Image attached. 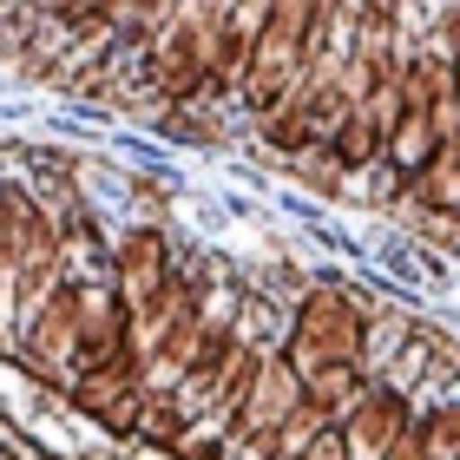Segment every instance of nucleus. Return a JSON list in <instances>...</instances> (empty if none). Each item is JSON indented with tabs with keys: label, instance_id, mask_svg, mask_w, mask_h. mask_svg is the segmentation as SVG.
I'll return each instance as SVG.
<instances>
[{
	"label": "nucleus",
	"instance_id": "obj_1",
	"mask_svg": "<svg viewBox=\"0 0 460 460\" xmlns=\"http://www.w3.org/2000/svg\"><path fill=\"white\" fill-rule=\"evenodd\" d=\"M329 27H336V7H316V0H283V7H270L263 33H257V53H250V73L237 86L250 119H270L309 73H323L329 59L342 53Z\"/></svg>",
	"mask_w": 460,
	"mask_h": 460
},
{
	"label": "nucleus",
	"instance_id": "obj_2",
	"mask_svg": "<svg viewBox=\"0 0 460 460\" xmlns=\"http://www.w3.org/2000/svg\"><path fill=\"white\" fill-rule=\"evenodd\" d=\"M277 349L296 362L303 382H309V375H323V368H342V362L368 368V355H375V316H368V303L355 296V289L316 283V289L296 303L289 336H283Z\"/></svg>",
	"mask_w": 460,
	"mask_h": 460
},
{
	"label": "nucleus",
	"instance_id": "obj_8",
	"mask_svg": "<svg viewBox=\"0 0 460 460\" xmlns=\"http://www.w3.org/2000/svg\"><path fill=\"white\" fill-rule=\"evenodd\" d=\"M270 7H204V86L211 93H237L250 73Z\"/></svg>",
	"mask_w": 460,
	"mask_h": 460
},
{
	"label": "nucleus",
	"instance_id": "obj_5",
	"mask_svg": "<svg viewBox=\"0 0 460 460\" xmlns=\"http://www.w3.org/2000/svg\"><path fill=\"white\" fill-rule=\"evenodd\" d=\"M145 66H152V93L164 106H204L211 99V86H204V7H172Z\"/></svg>",
	"mask_w": 460,
	"mask_h": 460
},
{
	"label": "nucleus",
	"instance_id": "obj_6",
	"mask_svg": "<svg viewBox=\"0 0 460 460\" xmlns=\"http://www.w3.org/2000/svg\"><path fill=\"white\" fill-rule=\"evenodd\" d=\"M106 270H112V289L132 309L158 303L164 283L178 277V257H172V237H164V224H125L112 250H106Z\"/></svg>",
	"mask_w": 460,
	"mask_h": 460
},
{
	"label": "nucleus",
	"instance_id": "obj_13",
	"mask_svg": "<svg viewBox=\"0 0 460 460\" xmlns=\"http://www.w3.org/2000/svg\"><path fill=\"white\" fill-rule=\"evenodd\" d=\"M434 152H441V132H434V112L408 106V112H402V125H394V138H388V158H382V164H388V172L408 184L414 172H428V158H434Z\"/></svg>",
	"mask_w": 460,
	"mask_h": 460
},
{
	"label": "nucleus",
	"instance_id": "obj_11",
	"mask_svg": "<svg viewBox=\"0 0 460 460\" xmlns=\"http://www.w3.org/2000/svg\"><path fill=\"white\" fill-rule=\"evenodd\" d=\"M408 204L428 211V217H460V138H441L428 172L408 178Z\"/></svg>",
	"mask_w": 460,
	"mask_h": 460
},
{
	"label": "nucleus",
	"instance_id": "obj_15",
	"mask_svg": "<svg viewBox=\"0 0 460 460\" xmlns=\"http://www.w3.org/2000/svg\"><path fill=\"white\" fill-rule=\"evenodd\" d=\"M289 172H296V184H303V191H316V198H349V184H355L349 164L329 152V145H309L303 158H289Z\"/></svg>",
	"mask_w": 460,
	"mask_h": 460
},
{
	"label": "nucleus",
	"instance_id": "obj_10",
	"mask_svg": "<svg viewBox=\"0 0 460 460\" xmlns=\"http://www.w3.org/2000/svg\"><path fill=\"white\" fill-rule=\"evenodd\" d=\"M59 230H66V217H53L33 184L0 178V257H7V270H20L40 243H53Z\"/></svg>",
	"mask_w": 460,
	"mask_h": 460
},
{
	"label": "nucleus",
	"instance_id": "obj_16",
	"mask_svg": "<svg viewBox=\"0 0 460 460\" xmlns=\"http://www.w3.org/2000/svg\"><path fill=\"white\" fill-rule=\"evenodd\" d=\"M421 434H428V460H460V394L421 408Z\"/></svg>",
	"mask_w": 460,
	"mask_h": 460
},
{
	"label": "nucleus",
	"instance_id": "obj_9",
	"mask_svg": "<svg viewBox=\"0 0 460 460\" xmlns=\"http://www.w3.org/2000/svg\"><path fill=\"white\" fill-rule=\"evenodd\" d=\"M414 394H402V388H382L375 382L362 402L349 408V421H342V441H349V454L355 460H388L394 454V441L414 428Z\"/></svg>",
	"mask_w": 460,
	"mask_h": 460
},
{
	"label": "nucleus",
	"instance_id": "obj_12",
	"mask_svg": "<svg viewBox=\"0 0 460 460\" xmlns=\"http://www.w3.org/2000/svg\"><path fill=\"white\" fill-rule=\"evenodd\" d=\"M368 388H375V375H368V368H355V362H342V368H323V375H309V382H303L309 408H316L329 428H342V421H349V408L362 402Z\"/></svg>",
	"mask_w": 460,
	"mask_h": 460
},
{
	"label": "nucleus",
	"instance_id": "obj_18",
	"mask_svg": "<svg viewBox=\"0 0 460 460\" xmlns=\"http://www.w3.org/2000/svg\"><path fill=\"white\" fill-rule=\"evenodd\" d=\"M382 270H388V277H402V283H414V270H421V263H414V250H382Z\"/></svg>",
	"mask_w": 460,
	"mask_h": 460
},
{
	"label": "nucleus",
	"instance_id": "obj_3",
	"mask_svg": "<svg viewBox=\"0 0 460 460\" xmlns=\"http://www.w3.org/2000/svg\"><path fill=\"white\" fill-rule=\"evenodd\" d=\"M86 289L93 283H59L47 303L33 309L27 323H20V336H13V355L27 362L40 382H59L73 362H79V323H86Z\"/></svg>",
	"mask_w": 460,
	"mask_h": 460
},
{
	"label": "nucleus",
	"instance_id": "obj_14",
	"mask_svg": "<svg viewBox=\"0 0 460 460\" xmlns=\"http://www.w3.org/2000/svg\"><path fill=\"white\" fill-rule=\"evenodd\" d=\"M191 414L178 408V394H152L145 388V414H138V441L145 447H158V454H178L184 441H191Z\"/></svg>",
	"mask_w": 460,
	"mask_h": 460
},
{
	"label": "nucleus",
	"instance_id": "obj_17",
	"mask_svg": "<svg viewBox=\"0 0 460 460\" xmlns=\"http://www.w3.org/2000/svg\"><path fill=\"white\" fill-rule=\"evenodd\" d=\"M296 460H355V454H349V441H342V428H323V434H316V441H309Z\"/></svg>",
	"mask_w": 460,
	"mask_h": 460
},
{
	"label": "nucleus",
	"instance_id": "obj_19",
	"mask_svg": "<svg viewBox=\"0 0 460 460\" xmlns=\"http://www.w3.org/2000/svg\"><path fill=\"white\" fill-rule=\"evenodd\" d=\"M270 460H289V454H270Z\"/></svg>",
	"mask_w": 460,
	"mask_h": 460
},
{
	"label": "nucleus",
	"instance_id": "obj_7",
	"mask_svg": "<svg viewBox=\"0 0 460 460\" xmlns=\"http://www.w3.org/2000/svg\"><path fill=\"white\" fill-rule=\"evenodd\" d=\"M138 362V309L119 296V289H86V323H79V362L73 375H106Z\"/></svg>",
	"mask_w": 460,
	"mask_h": 460
},
{
	"label": "nucleus",
	"instance_id": "obj_4",
	"mask_svg": "<svg viewBox=\"0 0 460 460\" xmlns=\"http://www.w3.org/2000/svg\"><path fill=\"white\" fill-rule=\"evenodd\" d=\"M303 408V375H296V362H289L283 349H263V368H257V388H250V402L230 414V441L237 447H250L257 460H270L277 454V434L289 428V414Z\"/></svg>",
	"mask_w": 460,
	"mask_h": 460
}]
</instances>
